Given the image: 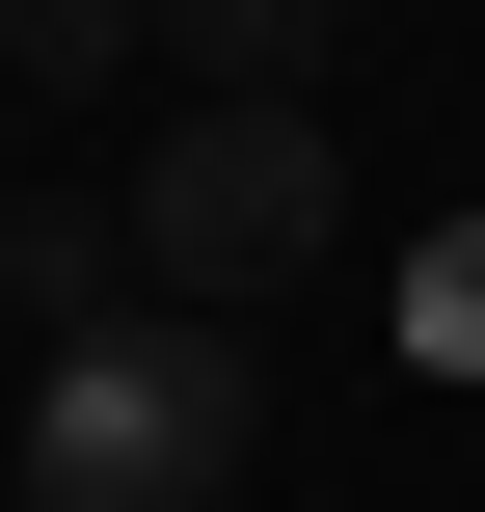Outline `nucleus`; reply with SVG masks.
Listing matches in <instances>:
<instances>
[{
    "label": "nucleus",
    "mask_w": 485,
    "mask_h": 512,
    "mask_svg": "<svg viewBox=\"0 0 485 512\" xmlns=\"http://www.w3.org/2000/svg\"><path fill=\"white\" fill-rule=\"evenodd\" d=\"M243 432H270V378H243V324H189V297H135V324H81V351H27V512H243Z\"/></svg>",
    "instance_id": "nucleus-1"
},
{
    "label": "nucleus",
    "mask_w": 485,
    "mask_h": 512,
    "mask_svg": "<svg viewBox=\"0 0 485 512\" xmlns=\"http://www.w3.org/2000/svg\"><path fill=\"white\" fill-rule=\"evenodd\" d=\"M324 243H351V162H324V108H189V135L135 162V270H162L189 324L297 297Z\"/></svg>",
    "instance_id": "nucleus-2"
},
{
    "label": "nucleus",
    "mask_w": 485,
    "mask_h": 512,
    "mask_svg": "<svg viewBox=\"0 0 485 512\" xmlns=\"http://www.w3.org/2000/svg\"><path fill=\"white\" fill-rule=\"evenodd\" d=\"M108 270H135V189H27V216H0V324H27V351H81V324H135Z\"/></svg>",
    "instance_id": "nucleus-3"
},
{
    "label": "nucleus",
    "mask_w": 485,
    "mask_h": 512,
    "mask_svg": "<svg viewBox=\"0 0 485 512\" xmlns=\"http://www.w3.org/2000/svg\"><path fill=\"white\" fill-rule=\"evenodd\" d=\"M162 54H189V108H297L351 54V0H162Z\"/></svg>",
    "instance_id": "nucleus-4"
},
{
    "label": "nucleus",
    "mask_w": 485,
    "mask_h": 512,
    "mask_svg": "<svg viewBox=\"0 0 485 512\" xmlns=\"http://www.w3.org/2000/svg\"><path fill=\"white\" fill-rule=\"evenodd\" d=\"M108 54H162V0H0V81H108Z\"/></svg>",
    "instance_id": "nucleus-5"
},
{
    "label": "nucleus",
    "mask_w": 485,
    "mask_h": 512,
    "mask_svg": "<svg viewBox=\"0 0 485 512\" xmlns=\"http://www.w3.org/2000/svg\"><path fill=\"white\" fill-rule=\"evenodd\" d=\"M405 378H485V216H459V243H405Z\"/></svg>",
    "instance_id": "nucleus-6"
}]
</instances>
